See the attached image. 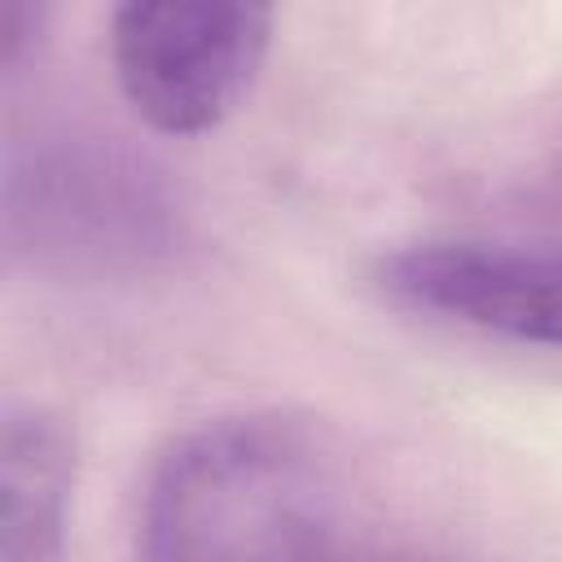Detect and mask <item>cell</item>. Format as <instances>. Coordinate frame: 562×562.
I'll use <instances>...</instances> for the list:
<instances>
[{
  "mask_svg": "<svg viewBox=\"0 0 562 562\" xmlns=\"http://www.w3.org/2000/svg\"><path fill=\"white\" fill-rule=\"evenodd\" d=\"M378 285L413 312L562 347V255L487 241H422L382 255Z\"/></svg>",
  "mask_w": 562,
  "mask_h": 562,
  "instance_id": "cell-3",
  "label": "cell"
},
{
  "mask_svg": "<svg viewBox=\"0 0 562 562\" xmlns=\"http://www.w3.org/2000/svg\"><path fill=\"white\" fill-rule=\"evenodd\" d=\"M294 479V448L272 426H215L180 443L149 487V562H250L259 527Z\"/></svg>",
  "mask_w": 562,
  "mask_h": 562,
  "instance_id": "cell-2",
  "label": "cell"
},
{
  "mask_svg": "<svg viewBox=\"0 0 562 562\" xmlns=\"http://www.w3.org/2000/svg\"><path fill=\"white\" fill-rule=\"evenodd\" d=\"M75 430L44 404L0 413V562H57L75 501Z\"/></svg>",
  "mask_w": 562,
  "mask_h": 562,
  "instance_id": "cell-4",
  "label": "cell"
},
{
  "mask_svg": "<svg viewBox=\"0 0 562 562\" xmlns=\"http://www.w3.org/2000/svg\"><path fill=\"white\" fill-rule=\"evenodd\" d=\"M268 44L272 9L246 0H132L110 26L127 105L167 136L220 127L250 97Z\"/></svg>",
  "mask_w": 562,
  "mask_h": 562,
  "instance_id": "cell-1",
  "label": "cell"
}]
</instances>
